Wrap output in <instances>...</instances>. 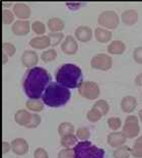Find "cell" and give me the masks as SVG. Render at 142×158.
I'll list each match as a JSON object with an SVG mask.
<instances>
[{"mask_svg": "<svg viewBox=\"0 0 142 158\" xmlns=\"http://www.w3.org/2000/svg\"><path fill=\"white\" fill-rule=\"evenodd\" d=\"M30 46L32 48L37 50L47 49L49 46H51L50 39L48 35H42V37H36L30 41Z\"/></svg>", "mask_w": 142, "mask_h": 158, "instance_id": "17", "label": "cell"}, {"mask_svg": "<svg viewBox=\"0 0 142 158\" xmlns=\"http://www.w3.org/2000/svg\"><path fill=\"white\" fill-rule=\"evenodd\" d=\"M2 52L6 54L8 57H12L16 52L15 46L11 43H3L2 44Z\"/></svg>", "mask_w": 142, "mask_h": 158, "instance_id": "35", "label": "cell"}, {"mask_svg": "<svg viewBox=\"0 0 142 158\" xmlns=\"http://www.w3.org/2000/svg\"><path fill=\"white\" fill-rule=\"evenodd\" d=\"M74 158H104L105 150L99 148L92 142L81 141L74 146Z\"/></svg>", "mask_w": 142, "mask_h": 158, "instance_id": "4", "label": "cell"}, {"mask_svg": "<svg viewBox=\"0 0 142 158\" xmlns=\"http://www.w3.org/2000/svg\"><path fill=\"white\" fill-rule=\"evenodd\" d=\"M90 65L93 69L101 71H108L113 66V59L107 54H97L93 56L90 61Z\"/></svg>", "mask_w": 142, "mask_h": 158, "instance_id": "8", "label": "cell"}, {"mask_svg": "<svg viewBox=\"0 0 142 158\" xmlns=\"http://www.w3.org/2000/svg\"><path fill=\"white\" fill-rule=\"evenodd\" d=\"M41 58L44 62L48 63V62H52L56 58H57V51L55 49H48L46 50L45 52L42 53Z\"/></svg>", "mask_w": 142, "mask_h": 158, "instance_id": "29", "label": "cell"}, {"mask_svg": "<svg viewBox=\"0 0 142 158\" xmlns=\"http://www.w3.org/2000/svg\"><path fill=\"white\" fill-rule=\"evenodd\" d=\"M51 82V76L46 69L38 66L31 68L25 72L23 80L25 95L30 99L41 98Z\"/></svg>", "mask_w": 142, "mask_h": 158, "instance_id": "1", "label": "cell"}, {"mask_svg": "<svg viewBox=\"0 0 142 158\" xmlns=\"http://www.w3.org/2000/svg\"><path fill=\"white\" fill-rule=\"evenodd\" d=\"M56 82L68 89L79 88L82 84V71L74 64H64L56 72Z\"/></svg>", "mask_w": 142, "mask_h": 158, "instance_id": "3", "label": "cell"}, {"mask_svg": "<svg viewBox=\"0 0 142 158\" xmlns=\"http://www.w3.org/2000/svg\"><path fill=\"white\" fill-rule=\"evenodd\" d=\"M97 23L103 27L114 30V28H116L119 26V23H120L119 15L117 14V12L113 11V10L103 11L99 15Z\"/></svg>", "mask_w": 142, "mask_h": 158, "instance_id": "7", "label": "cell"}, {"mask_svg": "<svg viewBox=\"0 0 142 158\" xmlns=\"http://www.w3.org/2000/svg\"><path fill=\"white\" fill-rule=\"evenodd\" d=\"M126 50L125 43L122 41H113L108 46V53L112 55H121Z\"/></svg>", "mask_w": 142, "mask_h": 158, "instance_id": "22", "label": "cell"}, {"mask_svg": "<svg viewBox=\"0 0 142 158\" xmlns=\"http://www.w3.org/2000/svg\"><path fill=\"white\" fill-rule=\"evenodd\" d=\"M25 106H27L28 110L34 113H40L44 110V102L39 99H28Z\"/></svg>", "mask_w": 142, "mask_h": 158, "instance_id": "24", "label": "cell"}, {"mask_svg": "<svg viewBox=\"0 0 142 158\" xmlns=\"http://www.w3.org/2000/svg\"><path fill=\"white\" fill-rule=\"evenodd\" d=\"M7 61H8V56L2 52V64H3V65L7 63Z\"/></svg>", "mask_w": 142, "mask_h": 158, "instance_id": "43", "label": "cell"}, {"mask_svg": "<svg viewBox=\"0 0 142 158\" xmlns=\"http://www.w3.org/2000/svg\"><path fill=\"white\" fill-rule=\"evenodd\" d=\"M40 124H41V117H40V114H38L37 113H34V114H32L31 123L28 124V126L27 128H28V129H35V128H37Z\"/></svg>", "mask_w": 142, "mask_h": 158, "instance_id": "38", "label": "cell"}, {"mask_svg": "<svg viewBox=\"0 0 142 158\" xmlns=\"http://www.w3.org/2000/svg\"><path fill=\"white\" fill-rule=\"evenodd\" d=\"M34 158H49L48 152L46 151V149L39 147L35 150L34 152Z\"/></svg>", "mask_w": 142, "mask_h": 158, "instance_id": "40", "label": "cell"}, {"mask_svg": "<svg viewBox=\"0 0 142 158\" xmlns=\"http://www.w3.org/2000/svg\"><path fill=\"white\" fill-rule=\"evenodd\" d=\"M135 83L138 86H142V73L138 74L137 76H136V78H135Z\"/></svg>", "mask_w": 142, "mask_h": 158, "instance_id": "42", "label": "cell"}, {"mask_svg": "<svg viewBox=\"0 0 142 158\" xmlns=\"http://www.w3.org/2000/svg\"><path fill=\"white\" fill-rule=\"evenodd\" d=\"M58 158H74V150L71 148H63L58 153Z\"/></svg>", "mask_w": 142, "mask_h": 158, "instance_id": "37", "label": "cell"}, {"mask_svg": "<svg viewBox=\"0 0 142 158\" xmlns=\"http://www.w3.org/2000/svg\"><path fill=\"white\" fill-rule=\"evenodd\" d=\"M133 59L136 63L142 64V47H137L133 52Z\"/></svg>", "mask_w": 142, "mask_h": 158, "instance_id": "39", "label": "cell"}, {"mask_svg": "<svg viewBox=\"0 0 142 158\" xmlns=\"http://www.w3.org/2000/svg\"><path fill=\"white\" fill-rule=\"evenodd\" d=\"M14 20V13L8 9L2 10V23L3 24H10Z\"/></svg>", "mask_w": 142, "mask_h": 158, "instance_id": "36", "label": "cell"}, {"mask_svg": "<svg viewBox=\"0 0 142 158\" xmlns=\"http://www.w3.org/2000/svg\"><path fill=\"white\" fill-rule=\"evenodd\" d=\"M32 30L37 35H44L46 33V27L42 21L36 20L32 23Z\"/></svg>", "mask_w": 142, "mask_h": 158, "instance_id": "34", "label": "cell"}, {"mask_svg": "<svg viewBox=\"0 0 142 158\" xmlns=\"http://www.w3.org/2000/svg\"><path fill=\"white\" fill-rule=\"evenodd\" d=\"M93 107H94V109H97V110H99L103 116H105V114L109 113V110H110V106H109V103L105 102V99L97 100V102H94V105H93Z\"/></svg>", "mask_w": 142, "mask_h": 158, "instance_id": "28", "label": "cell"}, {"mask_svg": "<svg viewBox=\"0 0 142 158\" xmlns=\"http://www.w3.org/2000/svg\"><path fill=\"white\" fill-rule=\"evenodd\" d=\"M77 143H78V138L74 134L66 135L64 137H61V145L64 148H71V147H74Z\"/></svg>", "mask_w": 142, "mask_h": 158, "instance_id": "23", "label": "cell"}, {"mask_svg": "<svg viewBox=\"0 0 142 158\" xmlns=\"http://www.w3.org/2000/svg\"><path fill=\"white\" fill-rule=\"evenodd\" d=\"M137 106V100L134 96H125V98H122L121 102V109L124 113L127 114H131L133 110H135Z\"/></svg>", "mask_w": 142, "mask_h": 158, "instance_id": "18", "label": "cell"}, {"mask_svg": "<svg viewBox=\"0 0 142 158\" xmlns=\"http://www.w3.org/2000/svg\"><path fill=\"white\" fill-rule=\"evenodd\" d=\"M121 19L127 26H133L138 21V12L135 9H127L122 13Z\"/></svg>", "mask_w": 142, "mask_h": 158, "instance_id": "19", "label": "cell"}, {"mask_svg": "<svg viewBox=\"0 0 142 158\" xmlns=\"http://www.w3.org/2000/svg\"><path fill=\"white\" fill-rule=\"evenodd\" d=\"M11 150L16 155L23 156L28 152V143L24 138H15L11 142Z\"/></svg>", "mask_w": 142, "mask_h": 158, "instance_id": "10", "label": "cell"}, {"mask_svg": "<svg viewBox=\"0 0 142 158\" xmlns=\"http://www.w3.org/2000/svg\"><path fill=\"white\" fill-rule=\"evenodd\" d=\"M108 125L109 128L112 129L113 131H117L122 127V120L118 117H112L108 118Z\"/></svg>", "mask_w": 142, "mask_h": 158, "instance_id": "31", "label": "cell"}, {"mask_svg": "<svg viewBox=\"0 0 142 158\" xmlns=\"http://www.w3.org/2000/svg\"><path fill=\"white\" fill-rule=\"evenodd\" d=\"M48 37L50 39L51 46L55 47L57 45H59L62 40L64 39V35L62 33H50L48 35Z\"/></svg>", "mask_w": 142, "mask_h": 158, "instance_id": "33", "label": "cell"}, {"mask_svg": "<svg viewBox=\"0 0 142 158\" xmlns=\"http://www.w3.org/2000/svg\"><path fill=\"white\" fill-rule=\"evenodd\" d=\"M75 39L79 42L86 43L93 39V31L87 26H80L75 30Z\"/></svg>", "mask_w": 142, "mask_h": 158, "instance_id": "15", "label": "cell"}, {"mask_svg": "<svg viewBox=\"0 0 142 158\" xmlns=\"http://www.w3.org/2000/svg\"><path fill=\"white\" fill-rule=\"evenodd\" d=\"M61 50L67 55H74L78 50V44L76 39L70 35L65 37L64 41L61 44Z\"/></svg>", "mask_w": 142, "mask_h": 158, "instance_id": "9", "label": "cell"}, {"mask_svg": "<svg viewBox=\"0 0 142 158\" xmlns=\"http://www.w3.org/2000/svg\"><path fill=\"white\" fill-rule=\"evenodd\" d=\"M32 117V114L28 112L27 110H19L14 114V120H15V123L19 124V126L28 127V124L31 123Z\"/></svg>", "mask_w": 142, "mask_h": 158, "instance_id": "16", "label": "cell"}, {"mask_svg": "<svg viewBox=\"0 0 142 158\" xmlns=\"http://www.w3.org/2000/svg\"><path fill=\"white\" fill-rule=\"evenodd\" d=\"M2 5H4V6H9V5H11V3H6V2H3V4Z\"/></svg>", "mask_w": 142, "mask_h": 158, "instance_id": "45", "label": "cell"}, {"mask_svg": "<svg viewBox=\"0 0 142 158\" xmlns=\"http://www.w3.org/2000/svg\"><path fill=\"white\" fill-rule=\"evenodd\" d=\"M14 15L16 17H19L20 19H28L31 16L32 10L30 8V6L27 5L25 3H15L13 5V11Z\"/></svg>", "mask_w": 142, "mask_h": 158, "instance_id": "14", "label": "cell"}, {"mask_svg": "<svg viewBox=\"0 0 142 158\" xmlns=\"http://www.w3.org/2000/svg\"><path fill=\"white\" fill-rule=\"evenodd\" d=\"M114 158H129L131 155V149L130 147L123 145L121 147H118L114 150Z\"/></svg>", "mask_w": 142, "mask_h": 158, "instance_id": "26", "label": "cell"}, {"mask_svg": "<svg viewBox=\"0 0 142 158\" xmlns=\"http://www.w3.org/2000/svg\"><path fill=\"white\" fill-rule=\"evenodd\" d=\"M38 62H39V57H38V54L35 51L27 50V51H24L23 53V55H21V63L24 64V67L28 68V69L36 67Z\"/></svg>", "mask_w": 142, "mask_h": 158, "instance_id": "11", "label": "cell"}, {"mask_svg": "<svg viewBox=\"0 0 142 158\" xmlns=\"http://www.w3.org/2000/svg\"><path fill=\"white\" fill-rule=\"evenodd\" d=\"M78 93L82 98L86 99L93 100L97 99L101 94L100 87L97 82L94 81H83L82 84L79 86Z\"/></svg>", "mask_w": 142, "mask_h": 158, "instance_id": "5", "label": "cell"}, {"mask_svg": "<svg viewBox=\"0 0 142 158\" xmlns=\"http://www.w3.org/2000/svg\"><path fill=\"white\" fill-rule=\"evenodd\" d=\"M126 137L124 136L123 132H112L108 135L107 137V141L108 144L110 145L113 148H118V147H121L124 145V143L126 142Z\"/></svg>", "mask_w": 142, "mask_h": 158, "instance_id": "13", "label": "cell"}, {"mask_svg": "<svg viewBox=\"0 0 142 158\" xmlns=\"http://www.w3.org/2000/svg\"><path fill=\"white\" fill-rule=\"evenodd\" d=\"M11 148V144H9L8 142L3 141L2 142V154H6Z\"/></svg>", "mask_w": 142, "mask_h": 158, "instance_id": "41", "label": "cell"}, {"mask_svg": "<svg viewBox=\"0 0 142 158\" xmlns=\"http://www.w3.org/2000/svg\"><path fill=\"white\" fill-rule=\"evenodd\" d=\"M101 117H103V114H101V113L100 112L99 110L94 109V107H93L92 110H88L86 114V118L87 120H88L89 122H92V123H96V122L100 121Z\"/></svg>", "mask_w": 142, "mask_h": 158, "instance_id": "30", "label": "cell"}, {"mask_svg": "<svg viewBox=\"0 0 142 158\" xmlns=\"http://www.w3.org/2000/svg\"><path fill=\"white\" fill-rule=\"evenodd\" d=\"M139 118H137L136 116H128L125 120V124L123 126V134L126 138L132 139L135 138L139 135L140 132V127L138 124Z\"/></svg>", "mask_w": 142, "mask_h": 158, "instance_id": "6", "label": "cell"}, {"mask_svg": "<svg viewBox=\"0 0 142 158\" xmlns=\"http://www.w3.org/2000/svg\"><path fill=\"white\" fill-rule=\"evenodd\" d=\"M31 23L28 20H16L14 21V23L12 24V33L15 35H25L30 33L31 31Z\"/></svg>", "mask_w": 142, "mask_h": 158, "instance_id": "12", "label": "cell"}, {"mask_svg": "<svg viewBox=\"0 0 142 158\" xmlns=\"http://www.w3.org/2000/svg\"><path fill=\"white\" fill-rule=\"evenodd\" d=\"M94 37L96 40L100 43H108L112 40L113 34L111 31L105 30V28L101 27H97L94 31Z\"/></svg>", "mask_w": 142, "mask_h": 158, "instance_id": "21", "label": "cell"}, {"mask_svg": "<svg viewBox=\"0 0 142 158\" xmlns=\"http://www.w3.org/2000/svg\"><path fill=\"white\" fill-rule=\"evenodd\" d=\"M138 116H139V118H140V121L142 122V109L139 110V113H138Z\"/></svg>", "mask_w": 142, "mask_h": 158, "instance_id": "44", "label": "cell"}, {"mask_svg": "<svg viewBox=\"0 0 142 158\" xmlns=\"http://www.w3.org/2000/svg\"><path fill=\"white\" fill-rule=\"evenodd\" d=\"M71 98L70 90L58 82H51L42 96L44 105L50 107L63 106Z\"/></svg>", "mask_w": 142, "mask_h": 158, "instance_id": "2", "label": "cell"}, {"mask_svg": "<svg viewBox=\"0 0 142 158\" xmlns=\"http://www.w3.org/2000/svg\"><path fill=\"white\" fill-rule=\"evenodd\" d=\"M47 26L50 30V33H61L65 27V23L59 17H53L48 20Z\"/></svg>", "mask_w": 142, "mask_h": 158, "instance_id": "20", "label": "cell"}, {"mask_svg": "<svg viewBox=\"0 0 142 158\" xmlns=\"http://www.w3.org/2000/svg\"><path fill=\"white\" fill-rule=\"evenodd\" d=\"M131 155L135 158H142V136L138 137L131 149Z\"/></svg>", "mask_w": 142, "mask_h": 158, "instance_id": "27", "label": "cell"}, {"mask_svg": "<svg viewBox=\"0 0 142 158\" xmlns=\"http://www.w3.org/2000/svg\"><path fill=\"white\" fill-rule=\"evenodd\" d=\"M58 133L61 137H64L66 135H70V134H73L74 133V127L73 125L69 122H63L59 125L58 127Z\"/></svg>", "mask_w": 142, "mask_h": 158, "instance_id": "25", "label": "cell"}, {"mask_svg": "<svg viewBox=\"0 0 142 158\" xmlns=\"http://www.w3.org/2000/svg\"><path fill=\"white\" fill-rule=\"evenodd\" d=\"M76 137L80 140V141H87V139L90 137L89 129L86 127L78 128L77 131H76Z\"/></svg>", "mask_w": 142, "mask_h": 158, "instance_id": "32", "label": "cell"}]
</instances>
